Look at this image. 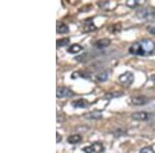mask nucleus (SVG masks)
<instances>
[{"label": "nucleus", "mask_w": 155, "mask_h": 153, "mask_svg": "<svg viewBox=\"0 0 155 153\" xmlns=\"http://www.w3.org/2000/svg\"><path fill=\"white\" fill-rule=\"evenodd\" d=\"M155 50V42L151 39H143L132 44L129 48V53L140 56H147L153 53Z\"/></svg>", "instance_id": "1"}, {"label": "nucleus", "mask_w": 155, "mask_h": 153, "mask_svg": "<svg viewBox=\"0 0 155 153\" xmlns=\"http://www.w3.org/2000/svg\"><path fill=\"white\" fill-rule=\"evenodd\" d=\"M137 19L143 20V21H151L155 20V8L152 7H143L137 12Z\"/></svg>", "instance_id": "2"}, {"label": "nucleus", "mask_w": 155, "mask_h": 153, "mask_svg": "<svg viewBox=\"0 0 155 153\" xmlns=\"http://www.w3.org/2000/svg\"><path fill=\"white\" fill-rule=\"evenodd\" d=\"M118 81L121 85L125 87H129L130 85L134 83V74L130 72H123L122 75H120V77L118 78Z\"/></svg>", "instance_id": "3"}, {"label": "nucleus", "mask_w": 155, "mask_h": 153, "mask_svg": "<svg viewBox=\"0 0 155 153\" xmlns=\"http://www.w3.org/2000/svg\"><path fill=\"white\" fill-rule=\"evenodd\" d=\"M104 150V144L101 142H95L93 144L89 145L87 147H84L83 151L85 153H102Z\"/></svg>", "instance_id": "4"}, {"label": "nucleus", "mask_w": 155, "mask_h": 153, "mask_svg": "<svg viewBox=\"0 0 155 153\" xmlns=\"http://www.w3.org/2000/svg\"><path fill=\"white\" fill-rule=\"evenodd\" d=\"M74 95V92L67 87H58L56 90V96L58 98H66V97H71Z\"/></svg>", "instance_id": "5"}, {"label": "nucleus", "mask_w": 155, "mask_h": 153, "mask_svg": "<svg viewBox=\"0 0 155 153\" xmlns=\"http://www.w3.org/2000/svg\"><path fill=\"white\" fill-rule=\"evenodd\" d=\"M148 101V98L146 96H143V95H137V96H134L130 98V102L134 106H144Z\"/></svg>", "instance_id": "6"}, {"label": "nucleus", "mask_w": 155, "mask_h": 153, "mask_svg": "<svg viewBox=\"0 0 155 153\" xmlns=\"http://www.w3.org/2000/svg\"><path fill=\"white\" fill-rule=\"evenodd\" d=\"M71 106L74 107V109H85V108H88L90 106V104L87 99L80 98L77 100H74V101L71 102Z\"/></svg>", "instance_id": "7"}, {"label": "nucleus", "mask_w": 155, "mask_h": 153, "mask_svg": "<svg viewBox=\"0 0 155 153\" xmlns=\"http://www.w3.org/2000/svg\"><path fill=\"white\" fill-rule=\"evenodd\" d=\"M150 116H151V115L147 112H137V113H134V114L131 115L132 119L140 120V121H146V120L149 119Z\"/></svg>", "instance_id": "8"}, {"label": "nucleus", "mask_w": 155, "mask_h": 153, "mask_svg": "<svg viewBox=\"0 0 155 153\" xmlns=\"http://www.w3.org/2000/svg\"><path fill=\"white\" fill-rule=\"evenodd\" d=\"M84 117L86 118V119H101L102 113L101 111L89 112V113H86V114L84 115Z\"/></svg>", "instance_id": "9"}, {"label": "nucleus", "mask_w": 155, "mask_h": 153, "mask_svg": "<svg viewBox=\"0 0 155 153\" xmlns=\"http://www.w3.org/2000/svg\"><path fill=\"white\" fill-rule=\"evenodd\" d=\"M110 44H111V41H110V39L102 38V39H99V41L94 42V46H95L96 48H98V49H102V48L107 47Z\"/></svg>", "instance_id": "10"}, {"label": "nucleus", "mask_w": 155, "mask_h": 153, "mask_svg": "<svg viewBox=\"0 0 155 153\" xmlns=\"http://www.w3.org/2000/svg\"><path fill=\"white\" fill-rule=\"evenodd\" d=\"M83 50V48H82L81 45H79V44H74V45H71V47L68 48V53H71V54H77V53H80V52Z\"/></svg>", "instance_id": "11"}, {"label": "nucleus", "mask_w": 155, "mask_h": 153, "mask_svg": "<svg viewBox=\"0 0 155 153\" xmlns=\"http://www.w3.org/2000/svg\"><path fill=\"white\" fill-rule=\"evenodd\" d=\"M82 140V137L80 135L78 134H74V135H69L68 138H67V142L69 143V144H77V143H80Z\"/></svg>", "instance_id": "12"}, {"label": "nucleus", "mask_w": 155, "mask_h": 153, "mask_svg": "<svg viewBox=\"0 0 155 153\" xmlns=\"http://www.w3.org/2000/svg\"><path fill=\"white\" fill-rule=\"evenodd\" d=\"M57 33H67V32L69 31L68 29V26L65 24H59L58 26H57Z\"/></svg>", "instance_id": "13"}, {"label": "nucleus", "mask_w": 155, "mask_h": 153, "mask_svg": "<svg viewBox=\"0 0 155 153\" xmlns=\"http://www.w3.org/2000/svg\"><path fill=\"white\" fill-rule=\"evenodd\" d=\"M109 75H110L109 72H101V74H98L96 76V79L98 80L99 82H104V81H107V78H109Z\"/></svg>", "instance_id": "14"}, {"label": "nucleus", "mask_w": 155, "mask_h": 153, "mask_svg": "<svg viewBox=\"0 0 155 153\" xmlns=\"http://www.w3.org/2000/svg\"><path fill=\"white\" fill-rule=\"evenodd\" d=\"M69 42V38L68 37H64V38H61V39H58L57 41V47H64L66 45H68Z\"/></svg>", "instance_id": "15"}, {"label": "nucleus", "mask_w": 155, "mask_h": 153, "mask_svg": "<svg viewBox=\"0 0 155 153\" xmlns=\"http://www.w3.org/2000/svg\"><path fill=\"white\" fill-rule=\"evenodd\" d=\"M139 4H140L139 0H128V1H126V5L128 7H131V8H134Z\"/></svg>", "instance_id": "16"}, {"label": "nucleus", "mask_w": 155, "mask_h": 153, "mask_svg": "<svg viewBox=\"0 0 155 153\" xmlns=\"http://www.w3.org/2000/svg\"><path fill=\"white\" fill-rule=\"evenodd\" d=\"M96 27L94 26L93 23H90L89 25H85L84 26V30L85 31H92V30H95Z\"/></svg>", "instance_id": "17"}, {"label": "nucleus", "mask_w": 155, "mask_h": 153, "mask_svg": "<svg viewBox=\"0 0 155 153\" xmlns=\"http://www.w3.org/2000/svg\"><path fill=\"white\" fill-rule=\"evenodd\" d=\"M140 153H155V151L153 150V148L151 147H145L143 149H141Z\"/></svg>", "instance_id": "18"}, {"label": "nucleus", "mask_w": 155, "mask_h": 153, "mask_svg": "<svg viewBox=\"0 0 155 153\" xmlns=\"http://www.w3.org/2000/svg\"><path fill=\"white\" fill-rule=\"evenodd\" d=\"M147 30H148L149 33L154 34V35H155V23L151 24V25H149V26L147 27Z\"/></svg>", "instance_id": "19"}, {"label": "nucleus", "mask_w": 155, "mask_h": 153, "mask_svg": "<svg viewBox=\"0 0 155 153\" xmlns=\"http://www.w3.org/2000/svg\"><path fill=\"white\" fill-rule=\"evenodd\" d=\"M122 93H107L106 94V98H112V97H115V96H121Z\"/></svg>", "instance_id": "20"}, {"label": "nucleus", "mask_w": 155, "mask_h": 153, "mask_svg": "<svg viewBox=\"0 0 155 153\" xmlns=\"http://www.w3.org/2000/svg\"><path fill=\"white\" fill-rule=\"evenodd\" d=\"M60 141H61V135H60L58 132H57V143H59Z\"/></svg>", "instance_id": "21"}]
</instances>
